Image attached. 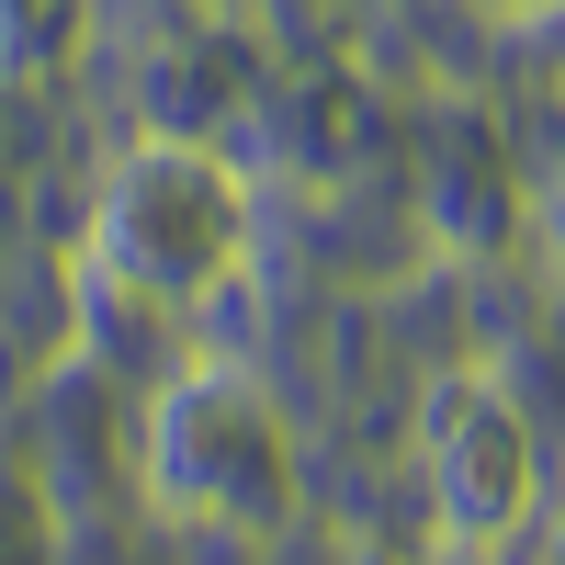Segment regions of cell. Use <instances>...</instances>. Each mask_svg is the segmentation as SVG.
<instances>
[{"mask_svg":"<svg viewBox=\"0 0 565 565\" xmlns=\"http://www.w3.org/2000/svg\"><path fill=\"white\" fill-rule=\"evenodd\" d=\"M249 249V193L226 181V159L204 148H136L103 193V282H125L136 306H204Z\"/></svg>","mask_w":565,"mask_h":565,"instance_id":"obj_1","label":"cell"},{"mask_svg":"<svg viewBox=\"0 0 565 565\" xmlns=\"http://www.w3.org/2000/svg\"><path fill=\"white\" fill-rule=\"evenodd\" d=\"M159 487L170 509H204V521H282V498H295V452H282L271 407L238 396V385H181L170 418H159Z\"/></svg>","mask_w":565,"mask_h":565,"instance_id":"obj_2","label":"cell"},{"mask_svg":"<svg viewBox=\"0 0 565 565\" xmlns=\"http://www.w3.org/2000/svg\"><path fill=\"white\" fill-rule=\"evenodd\" d=\"M430 487H441L452 543H509L532 509V441L498 407V385H476V373L430 396Z\"/></svg>","mask_w":565,"mask_h":565,"instance_id":"obj_3","label":"cell"}]
</instances>
